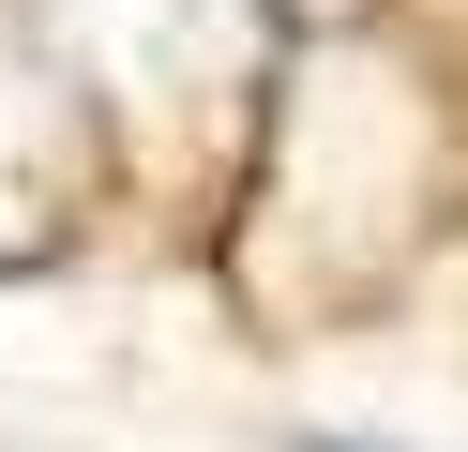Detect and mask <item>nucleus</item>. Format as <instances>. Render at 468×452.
I'll list each match as a JSON object with an SVG mask.
<instances>
[{"mask_svg": "<svg viewBox=\"0 0 468 452\" xmlns=\"http://www.w3.org/2000/svg\"><path fill=\"white\" fill-rule=\"evenodd\" d=\"M287 452H378V437H317V422H303V437H287Z\"/></svg>", "mask_w": 468, "mask_h": 452, "instance_id": "obj_1", "label": "nucleus"}]
</instances>
